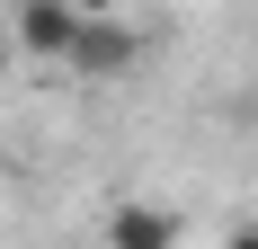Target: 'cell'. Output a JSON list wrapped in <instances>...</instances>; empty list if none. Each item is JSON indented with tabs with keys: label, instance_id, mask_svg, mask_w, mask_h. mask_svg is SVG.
<instances>
[{
	"label": "cell",
	"instance_id": "cell-1",
	"mask_svg": "<svg viewBox=\"0 0 258 249\" xmlns=\"http://www.w3.org/2000/svg\"><path fill=\"white\" fill-rule=\"evenodd\" d=\"M143 53H152V36H143L134 18L89 9V18H80V36H72V53H62V72H80V80H125Z\"/></svg>",
	"mask_w": 258,
	"mask_h": 249
},
{
	"label": "cell",
	"instance_id": "cell-2",
	"mask_svg": "<svg viewBox=\"0 0 258 249\" xmlns=\"http://www.w3.org/2000/svg\"><path fill=\"white\" fill-rule=\"evenodd\" d=\"M80 18H89V9H62V0H27L18 18H9V36H18L27 53L62 63V53H72V36H80Z\"/></svg>",
	"mask_w": 258,
	"mask_h": 249
},
{
	"label": "cell",
	"instance_id": "cell-5",
	"mask_svg": "<svg viewBox=\"0 0 258 249\" xmlns=\"http://www.w3.org/2000/svg\"><path fill=\"white\" fill-rule=\"evenodd\" d=\"M0 178H9V151H0Z\"/></svg>",
	"mask_w": 258,
	"mask_h": 249
},
{
	"label": "cell",
	"instance_id": "cell-4",
	"mask_svg": "<svg viewBox=\"0 0 258 249\" xmlns=\"http://www.w3.org/2000/svg\"><path fill=\"white\" fill-rule=\"evenodd\" d=\"M223 249H258V223H240V231H232V240H223Z\"/></svg>",
	"mask_w": 258,
	"mask_h": 249
},
{
	"label": "cell",
	"instance_id": "cell-3",
	"mask_svg": "<svg viewBox=\"0 0 258 249\" xmlns=\"http://www.w3.org/2000/svg\"><path fill=\"white\" fill-rule=\"evenodd\" d=\"M107 249H178V214L169 205H116L107 214Z\"/></svg>",
	"mask_w": 258,
	"mask_h": 249
}]
</instances>
